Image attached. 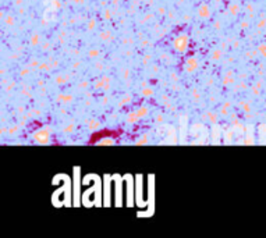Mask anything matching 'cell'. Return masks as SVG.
I'll return each mask as SVG.
<instances>
[{
	"label": "cell",
	"mask_w": 266,
	"mask_h": 238,
	"mask_svg": "<svg viewBox=\"0 0 266 238\" xmlns=\"http://www.w3.org/2000/svg\"><path fill=\"white\" fill-rule=\"evenodd\" d=\"M188 46V38L187 36H178L176 39V42H174V48H176V50L178 52H184L185 49H187Z\"/></svg>",
	"instance_id": "obj_1"
}]
</instances>
